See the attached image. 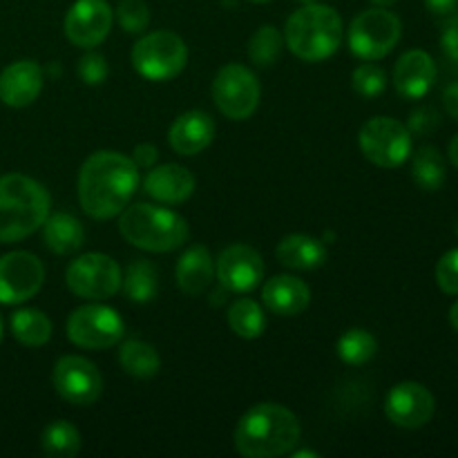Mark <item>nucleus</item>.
<instances>
[{"label":"nucleus","mask_w":458,"mask_h":458,"mask_svg":"<svg viewBox=\"0 0 458 458\" xmlns=\"http://www.w3.org/2000/svg\"><path fill=\"white\" fill-rule=\"evenodd\" d=\"M83 224L70 213H54L43 224V242L56 255H72L83 246Z\"/></svg>","instance_id":"24"},{"label":"nucleus","mask_w":458,"mask_h":458,"mask_svg":"<svg viewBox=\"0 0 458 458\" xmlns=\"http://www.w3.org/2000/svg\"><path fill=\"white\" fill-rule=\"evenodd\" d=\"M123 291L132 302L146 304L157 298L159 291V273H157L155 264L150 259H134L128 267L123 277Z\"/></svg>","instance_id":"28"},{"label":"nucleus","mask_w":458,"mask_h":458,"mask_svg":"<svg viewBox=\"0 0 458 458\" xmlns=\"http://www.w3.org/2000/svg\"><path fill=\"white\" fill-rule=\"evenodd\" d=\"M443 106H445L447 114L458 121V83L447 85L445 92H443Z\"/></svg>","instance_id":"41"},{"label":"nucleus","mask_w":458,"mask_h":458,"mask_svg":"<svg viewBox=\"0 0 458 458\" xmlns=\"http://www.w3.org/2000/svg\"><path fill=\"white\" fill-rule=\"evenodd\" d=\"M335 349L344 365L362 367L378 353V340L367 329H349L340 335Z\"/></svg>","instance_id":"31"},{"label":"nucleus","mask_w":458,"mask_h":458,"mask_svg":"<svg viewBox=\"0 0 458 458\" xmlns=\"http://www.w3.org/2000/svg\"><path fill=\"white\" fill-rule=\"evenodd\" d=\"M437 284L443 293L458 295V249L447 250L437 264Z\"/></svg>","instance_id":"35"},{"label":"nucleus","mask_w":458,"mask_h":458,"mask_svg":"<svg viewBox=\"0 0 458 458\" xmlns=\"http://www.w3.org/2000/svg\"><path fill=\"white\" fill-rule=\"evenodd\" d=\"M0 340H3V320H0Z\"/></svg>","instance_id":"48"},{"label":"nucleus","mask_w":458,"mask_h":458,"mask_svg":"<svg viewBox=\"0 0 458 458\" xmlns=\"http://www.w3.org/2000/svg\"><path fill=\"white\" fill-rule=\"evenodd\" d=\"M343 43V18L329 4H302L284 27V45L307 63L334 56Z\"/></svg>","instance_id":"4"},{"label":"nucleus","mask_w":458,"mask_h":458,"mask_svg":"<svg viewBox=\"0 0 458 458\" xmlns=\"http://www.w3.org/2000/svg\"><path fill=\"white\" fill-rule=\"evenodd\" d=\"M188 63V47L174 31H152L141 36L132 47V65L143 79L170 81L183 72Z\"/></svg>","instance_id":"6"},{"label":"nucleus","mask_w":458,"mask_h":458,"mask_svg":"<svg viewBox=\"0 0 458 458\" xmlns=\"http://www.w3.org/2000/svg\"><path fill=\"white\" fill-rule=\"evenodd\" d=\"M374 4H378V7H389V4L398 3V0H371Z\"/></svg>","instance_id":"45"},{"label":"nucleus","mask_w":458,"mask_h":458,"mask_svg":"<svg viewBox=\"0 0 458 458\" xmlns=\"http://www.w3.org/2000/svg\"><path fill=\"white\" fill-rule=\"evenodd\" d=\"M114 12L107 0H76L65 16V36L76 47H97L107 38Z\"/></svg>","instance_id":"15"},{"label":"nucleus","mask_w":458,"mask_h":458,"mask_svg":"<svg viewBox=\"0 0 458 458\" xmlns=\"http://www.w3.org/2000/svg\"><path fill=\"white\" fill-rule=\"evenodd\" d=\"M79 79L85 85H101L107 79L106 56L97 52H88L79 58Z\"/></svg>","instance_id":"36"},{"label":"nucleus","mask_w":458,"mask_h":458,"mask_svg":"<svg viewBox=\"0 0 458 458\" xmlns=\"http://www.w3.org/2000/svg\"><path fill=\"white\" fill-rule=\"evenodd\" d=\"M81 434L67 420H54L47 428L43 429V437H40V447H43V454L49 458H74L81 452Z\"/></svg>","instance_id":"29"},{"label":"nucleus","mask_w":458,"mask_h":458,"mask_svg":"<svg viewBox=\"0 0 458 458\" xmlns=\"http://www.w3.org/2000/svg\"><path fill=\"white\" fill-rule=\"evenodd\" d=\"M67 338L81 349H110L121 343L125 325L114 309L106 304H85L67 318Z\"/></svg>","instance_id":"11"},{"label":"nucleus","mask_w":458,"mask_h":458,"mask_svg":"<svg viewBox=\"0 0 458 458\" xmlns=\"http://www.w3.org/2000/svg\"><path fill=\"white\" fill-rule=\"evenodd\" d=\"M143 191L161 204H183L195 192V177L179 164H164L157 168L152 165L143 182Z\"/></svg>","instance_id":"20"},{"label":"nucleus","mask_w":458,"mask_h":458,"mask_svg":"<svg viewBox=\"0 0 458 458\" xmlns=\"http://www.w3.org/2000/svg\"><path fill=\"white\" fill-rule=\"evenodd\" d=\"M174 276H177L179 289L186 295L204 293L215 277V262L210 250L201 244L191 246V249L179 258Z\"/></svg>","instance_id":"22"},{"label":"nucleus","mask_w":458,"mask_h":458,"mask_svg":"<svg viewBox=\"0 0 458 458\" xmlns=\"http://www.w3.org/2000/svg\"><path fill=\"white\" fill-rule=\"evenodd\" d=\"M282 45H284V36H282V31L277 27H259L249 40V58L258 67L276 65L282 54Z\"/></svg>","instance_id":"32"},{"label":"nucleus","mask_w":458,"mask_h":458,"mask_svg":"<svg viewBox=\"0 0 458 458\" xmlns=\"http://www.w3.org/2000/svg\"><path fill=\"white\" fill-rule=\"evenodd\" d=\"M139 188V165L114 150L94 152L79 173L81 208L92 219L121 215Z\"/></svg>","instance_id":"1"},{"label":"nucleus","mask_w":458,"mask_h":458,"mask_svg":"<svg viewBox=\"0 0 458 458\" xmlns=\"http://www.w3.org/2000/svg\"><path fill=\"white\" fill-rule=\"evenodd\" d=\"M447 152H450V161L454 164V168H458V134L450 141V150Z\"/></svg>","instance_id":"42"},{"label":"nucleus","mask_w":458,"mask_h":458,"mask_svg":"<svg viewBox=\"0 0 458 458\" xmlns=\"http://www.w3.org/2000/svg\"><path fill=\"white\" fill-rule=\"evenodd\" d=\"M298 3H302V4H313V3H318V0H298Z\"/></svg>","instance_id":"46"},{"label":"nucleus","mask_w":458,"mask_h":458,"mask_svg":"<svg viewBox=\"0 0 458 458\" xmlns=\"http://www.w3.org/2000/svg\"><path fill=\"white\" fill-rule=\"evenodd\" d=\"M134 164L139 165V168H148L150 170L152 165L157 164V159H159V150H157L152 143H139L137 148H134Z\"/></svg>","instance_id":"39"},{"label":"nucleus","mask_w":458,"mask_h":458,"mask_svg":"<svg viewBox=\"0 0 458 458\" xmlns=\"http://www.w3.org/2000/svg\"><path fill=\"white\" fill-rule=\"evenodd\" d=\"M276 255L282 267L293 268V271H313L327 262V246L316 237L295 233V235H286L284 240H280Z\"/></svg>","instance_id":"23"},{"label":"nucleus","mask_w":458,"mask_h":458,"mask_svg":"<svg viewBox=\"0 0 458 458\" xmlns=\"http://www.w3.org/2000/svg\"><path fill=\"white\" fill-rule=\"evenodd\" d=\"M116 21L128 34H143L150 25V9L143 0H119Z\"/></svg>","instance_id":"34"},{"label":"nucleus","mask_w":458,"mask_h":458,"mask_svg":"<svg viewBox=\"0 0 458 458\" xmlns=\"http://www.w3.org/2000/svg\"><path fill=\"white\" fill-rule=\"evenodd\" d=\"M121 268L110 255L85 253L76 258L65 271V284L76 298L107 300L119 293Z\"/></svg>","instance_id":"10"},{"label":"nucleus","mask_w":458,"mask_h":458,"mask_svg":"<svg viewBox=\"0 0 458 458\" xmlns=\"http://www.w3.org/2000/svg\"><path fill=\"white\" fill-rule=\"evenodd\" d=\"M437 398L425 385L405 380L392 387L385 401V414L389 423L403 429H420L434 419Z\"/></svg>","instance_id":"14"},{"label":"nucleus","mask_w":458,"mask_h":458,"mask_svg":"<svg viewBox=\"0 0 458 458\" xmlns=\"http://www.w3.org/2000/svg\"><path fill=\"white\" fill-rule=\"evenodd\" d=\"M45 282V267L36 255L13 250L0 258V304H21L34 298Z\"/></svg>","instance_id":"13"},{"label":"nucleus","mask_w":458,"mask_h":458,"mask_svg":"<svg viewBox=\"0 0 458 458\" xmlns=\"http://www.w3.org/2000/svg\"><path fill=\"white\" fill-rule=\"evenodd\" d=\"M49 192L27 174L0 177V242L12 244L38 231L49 217Z\"/></svg>","instance_id":"3"},{"label":"nucleus","mask_w":458,"mask_h":458,"mask_svg":"<svg viewBox=\"0 0 458 458\" xmlns=\"http://www.w3.org/2000/svg\"><path fill=\"white\" fill-rule=\"evenodd\" d=\"M358 143L367 159L378 168H398L411 157V132L392 116H374L358 134Z\"/></svg>","instance_id":"8"},{"label":"nucleus","mask_w":458,"mask_h":458,"mask_svg":"<svg viewBox=\"0 0 458 458\" xmlns=\"http://www.w3.org/2000/svg\"><path fill=\"white\" fill-rule=\"evenodd\" d=\"M12 334L25 347H43L52 338V322L38 309H21L12 316Z\"/></svg>","instance_id":"26"},{"label":"nucleus","mask_w":458,"mask_h":458,"mask_svg":"<svg viewBox=\"0 0 458 458\" xmlns=\"http://www.w3.org/2000/svg\"><path fill=\"white\" fill-rule=\"evenodd\" d=\"M219 284L233 293H249L258 289L264 277V259L255 249L246 244H233L222 250L217 259Z\"/></svg>","instance_id":"16"},{"label":"nucleus","mask_w":458,"mask_h":458,"mask_svg":"<svg viewBox=\"0 0 458 458\" xmlns=\"http://www.w3.org/2000/svg\"><path fill=\"white\" fill-rule=\"evenodd\" d=\"M215 139V121L201 110H188L173 121L168 143L177 155L192 157L204 152Z\"/></svg>","instance_id":"19"},{"label":"nucleus","mask_w":458,"mask_h":458,"mask_svg":"<svg viewBox=\"0 0 458 458\" xmlns=\"http://www.w3.org/2000/svg\"><path fill=\"white\" fill-rule=\"evenodd\" d=\"M411 177H414L416 186L425 192L441 191L443 183L447 179L445 159L438 152V148L423 146L416 150L414 159H411Z\"/></svg>","instance_id":"25"},{"label":"nucleus","mask_w":458,"mask_h":458,"mask_svg":"<svg viewBox=\"0 0 458 458\" xmlns=\"http://www.w3.org/2000/svg\"><path fill=\"white\" fill-rule=\"evenodd\" d=\"M119 362L125 374L134 378H152L161 369V358L157 349L143 340H128L121 344Z\"/></svg>","instance_id":"27"},{"label":"nucleus","mask_w":458,"mask_h":458,"mask_svg":"<svg viewBox=\"0 0 458 458\" xmlns=\"http://www.w3.org/2000/svg\"><path fill=\"white\" fill-rule=\"evenodd\" d=\"M228 327L233 334L244 340H255L267 329V318L262 307L250 298H240L228 309Z\"/></svg>","instance_id":"30"},{"label":"nucleus","mask_w":458,"mask_h":458,"mask_svg":"<svg viewBox=\"0 0 458 458\" xmlns=\"http://www.w3.org/2000/svg\"><path fill=\"white\" fill-rule=\"evenodd\" d=\"M264 307L282 318L300 316L311 302V291L293 276H276L262 289Z\"/></svg>","instance_id":"21"},{"label":"nucleus","mask_w":458,"mask_h":458,"mask_svg":"<svg viewBox=\"0 0 458 458\" xmlns=\"http://www.w3.org/2000/svg\"><path fill=\"white\" fill-rule=\"evenodd\" d=\"M119 233L137 249L170 253L186 244L188 222L174 210L152 204H134L121 210Z\"/></svg>","instance_id":"5"},{"label":"nucleus","mask_w":458,"mask_h":458,"mask_svg":"<svg viewBox=\"0 0 458 458\" xmlns=\"http://www.w3.org/2000/svg\"><path fill=\"white\" fill-rule=\"evenodd\" d=\"M302 437L298 416L277 403L253 405L235 428V447L246 458L291 454Z\"/></svg>","instance_id":"2"},{"label":"nucleus","mask_w":458,"mask_h":458,"mask_svg":"<svg viewBox=\"0 0 458 458\" xmlns=\"http://www.w3.org/2000/svg\"><path fill=\"white\" fill-rule=\"evenodd\" d=\"M43 89V70L36 61H16L0 74V101L9 107H27Z\"/></svg>","instance_id":"18"},{"label":"nucleus","mask_w":458,"mask_h":458,"mask_svg":"<svg viewBox=\"0 0 458 458\" xmlns=\"http://www.w3.org/2000/svg\"><path fill=\"white\" fill-rule=\"evenodd\" d=\"M293 458H318V454L316 452H309V450H300V452H293V454H291Z\"/></svg>","instance_id":"44"},{"label":"nucleus","mask_w":458,"mask_h":458,"mask_svg":"<svg viewBox=\"0 0 458 458\" xmlns=\"http://www.w3.org/2000/svg\"><path fill=\"white\" fill-rule=\"evenodd\" d=\"M250 3H271V0H250Z\"/></svg>","instance_id":"47"},{"label":"nucleus","mask_w":458,"mask_h":458,"mask_svg":"<svg viewBox=\"0 0 458 458\" xmlns=\"http://www.w3.org/2000/svg\"><path fill=\"white\" fill-rule=\"evenodd\" d=\"M425 7L434 16H452L458 9V0H425Z\"/></svg>","instance_id":"40"},{"label":"nucleus","mask_w":458,"mask_h":458,"mask_svg":"<svg viewBox=\"0 0 458 458\" xmlns=\"http://www.w3.org/2000/svg\"><path fill=\"white\" fill-rule=\"evenodd\" d=\"M437 81V63L425 49H410L394 67V88L407 101H419Z\"/></svg>","instance_id":"17"},{"label":"nucleus","mask_w":458,"mask_h":458,"mask_svg":"<svg viewBox=\"0 0 458 458\" xmlns=\"http://www.w3.org/2000/svg\"><path fill=\"white\" fill-rule=\"evenodd\" d=\"M456 235H458V224H456Z\"/></svg>","instance_id":"49"},{"label":"nucleus","mask_w":458,"mask_h":458,"mask_svg":"<svg viewBox=\"0 0 458 458\" xmlns=\"http://www.w3.org/2000/svg\"><path fill=\"white\" fill-rule=\"evenodd\" d=\"M262 88L253 72L242 63H228L213 81V101L224 116L244 121L258 110Z\"/></svg>","instance_id":"9"},{"label":"nucleus","mask_w":458,"mask_h":458,"mask_svg":"<svg viewBox=\"0 0 458 458\" xmlns=\"http://www.w3.org/2000/svg\"><path fill=\"white\" fill-rule=\"evenodd\" d=\"M352 85L360 97L365 98H376L385 92L387 88V74H385L383 67L374 65V63H362L353 70L352 74Z\"/></svg>","instance_id":"33"},{"label":"nucleus","mask_w":458,"mask_h":458,"mask_svg":"<svg viewBox=\"0 0 458 458\" xmlns=\"http://www.w3.org/2000/svg\"><path fill=\"white\" fill-rule=\"evenodd\" d=\"M52 380L58 396L74 407L92 405L103 394L101 371L83 356H63L54 365Z\"/></svg>","instance_id":"12"},{"label":"nucleus","mask_w":458,"mask_h":458,"mask_svg":"<svg viewBox=\"0 0 458 458\" xmlns=\"http://www.w3.org/2000/svg\"><path fill=\"white\" fill-rule=\"evenodd\" d=\"M403 34L401 18L385 7L358 13L349 25V49L362 61H380L398 45Z\"/></svg>","instance_id":"7"},{"label":"nucleus","mask_w":458,"mask_h":458,"mask_svg":"<svg viewBox=\"0 0 458 458\" xmlns=\"http://www.w3.org/2000/svg\"><path fill=\"white\" fill-rule=\"evenodd\" d=\"M450 322H452V327L458 331V300L452 304V309H450Z\"/></svg>","instance_id":"43"},{"label":"nucleus","mask_w":458,"mask_h":458,"mask_svg":"<svg viewBox=\"0 0 458 458\" xmlns=\"http://www.w3.org/2000/svg\"><path fill=\"white\" fill-rule=\"evenodd\" d=\"M438 125V114L432 107H419L410 116V132L411 134H429Z\"/></svg>","instance_id":"37"},{"label":"nucleus","mask_w":458,"mask_h":458,"mask_svg":"<svg viewBox=\"0 0 458 458\" xmlns=\"http://www.w3.org/2000/svg\"><path fill=\"white\" fill-rule=\"evenodd\" d=\"M441 47L450 61L458 63V21H452L441 34Z\"/></svg>","instance_id":"38"}]
</instances>
